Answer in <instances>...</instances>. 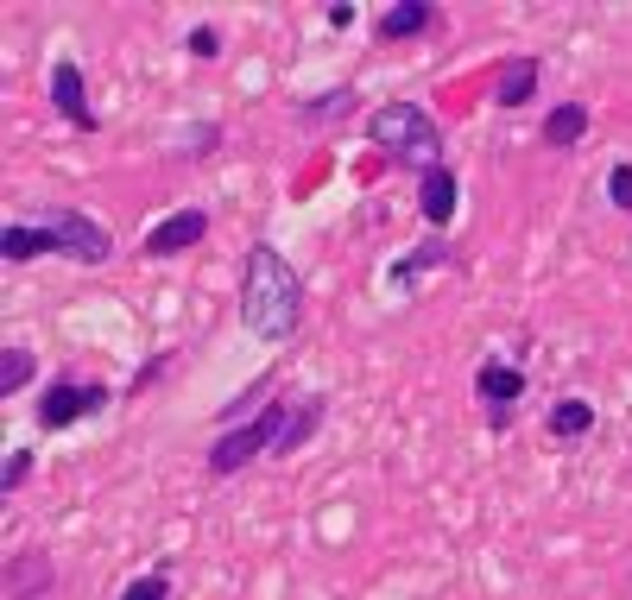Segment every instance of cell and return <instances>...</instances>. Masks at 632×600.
Returning <instances> with one entry per match:
<instances>
[{
  "instance_id": "cell-1",
  "label": "cell",
  "mask_w": 632,
  "mask_h": 600,
  "mask_svg": "<svg viewBox=\"0 0 632 600\" xmlns=\"http://www.w3.org/2000/svg\"><path fill=\"white\" fill-rule=\"evenodd\" d=\"M298 272L279 259V247H253L247 253V285H241V323L260 335V342H285L298 329Z\"/></svg>"
},
{
  "instance_id": "cell-2",
  "label": "cell",
  "mask_w": 632,
  "mask_h": 600,
  "mask_svg": "<svg viewBox=\"0 0 632 600\" xmlns=\"http://www.w3.org/2000/svg\"><path fill=\"white\" fill-rule=\"evenodd\" d=\"M367 133H373V146H386V152H399V158H430V146H437V127H430V114L411 108V102L373 108V114H367Z\"/></svg>"
},
{
  "instance_id": "cell-3",
  "label": "cell",
  "mask_w": 632,
  "mask_h": 600,
  "mask_svg": "<svg viewBox=\"0 0 632 600\" xmlns=\"http://www.w3.org/2000/svg\"><path fill=\"white\" fill-rule=\"evenodd\" d=\"M279 430H285V405H266L260 417H253V424L228 430L222 443L209 449V468H215V474H234V468H247L260 449H272V443H279Z\"/></svg>"
},
{
  "instance_id": "cell-4",
  "label": "cell",
  "mask_w": 632,
  "mask_h": 600,
  "mask_svg": "<svg viewBox=\"0 0 632 600\" xmlns=\"http://www.w3.org/2000/svg\"><path fill=\"white\" fill-rule=\"evenodd\" d=\"M108 405V392L102 386H76V379H57V386L38 398V430H64L76 424V417H95Z\"/></svg>"
},
{
  "instance_id": "cell-5",
  "label": "cell",
  "mask_w": 632,
  "mask_h": 600,
  "mask_svg": "<svg viewBox=\"0 0 632 600\" xmlns=\"http://www.w3.org/2000/svg\"><path fill=\"white\" fill-rule=\"evenodd\" d=\"M57 234V253H70V259H83V266H102V259L114 253V240L102 222H89V215H57L51 222Z\"/></svg>"
},
{
  "instance_id": "cell-6",
  "label": "cell",
  "mask_w": 632,
  "mask_h": 600,
  "mask_svg": "<svg viewBox=\"0 0 632 600\" xmlns=\"http://www.w3.org/2000/svg\"><path fill=\"white\" fill-rule=\"evenodd\" d=\"M203 234H209V215H203V209H177V215H165V222L146 234V253H152V259H171V253L196 247Z\"/></svg>"
},
{
  "instance_id": "cell-7",
  "label": "cell",
  "mask_w": 632,
  "mask_h": 600,
  "mask_svg": "<svg viewBox=\"0 0 632 600\" xmlns=\"http://www.w3.org/2000/svg\"><path fill=\"white\" fill-rule=\"evenodd\" d=\"M51 102H57V114L70 120V127H95V114H89V95H83V70L76 64H57L51 70Z\"/></svg>"
},
{
  "instance_id": "cell-8",
  "label": "cell",
  "mask_w": 632,
  "mask_h": 600,
  "mask_svg": "<svg viewBox=\"0 0 632 600\" xmlns=\"http://www.w3.org/2000/svg\"><path fill=\"white\" fill-rule=\"evenodd\" d=\"M51 588V556L45 550H19L7 563V600H38Z\"/></svg>"
},
{
  "instance_id": "cell-9",
  "label": "cell",
  "mask_w": 632,
  "mask_h": 600,
  "mask_svg": "<svg viewBox=\"0 0 632 600\" xmlns=\"http://www.w3.org/2000/svg\"><path fill=\"white\" fill-rule=\"evenodd\" d=\"M538 57H506L500 64V83H493V102L500 108H519V102H531V95H538Z\"/></svg>"
},
{
  "instance_id": "cell-10",
  "label": "cell",
  "mask_w": 632,
  "mask_h": 600,
  "mask_svg": "<svg viewBox=\"0 0 632 600\" xmlns=\"http://www.w3.org/2000/svg\"><path fill=\"white\" fill-rule=\"evenodd\" d=\"M474 392L487 398V411H493V424H506V411H512V398L525 392V379L512 373V367H500V360H487L481 367V379H474Z\"/></svg>"
},
{
  "instance_id": "cell-11",
  "label": "cell",
  "mask_w": 632,
  "mask_h": 600,
  "mask_svg": "<svg viewBox=\"0 0 632 600\" xmlns=\"http://www.w3.org/2000/svg\"><path fill=\"white\" fill-rule=\"evenodd\" d=\"M323 424V398H298V411H285V430H279V443H272V455H298L310 443V430Z\"/></svg>"
},
{
  "instance_id": "cell-12",
  "label": "cell",
  "mask_w": 632,
  "mask_h": 600,
  "mask_svg": "<svg viewBox=\"0 0 632 600\" xmlns=\"http://www.w3.org/2000/svg\"><path fill=\"white\" fill-rule=\"evenodd\" d=\"M582 133H588V108H582V102H557V108L544 114V146L569 152V146H576Z\"/></svg>"
},
{
  "instance_id": "cell-13",
  "label": "cell",
  "mask_w": 632,
  "mask_h": 600,
  "mask_svg": "<svg viewBox=\"0 0 632 600\" xmlns=\"http://www.w3.org/2000/svg\"><path fill=\"white\" fill-rule=\"evenodd\" d=\"M430 26H437V7H424V0H405V7L380 13V38H411V32H430Z\"/></svg>"
},
{
  "instance_id": "cell-14",
  "label": "cell",
  "mask_w": 632,
  "mask_h": 600,
  "mask_svg": "<svg viewBox=\"0 0 632 600\" xmlns=\"http://www.w3.org/2000/svg\"><path fill=\"white\" fill-rule=\"evenodd\" d=\"M424 215H430V222H449V215H456V177H449L443 165H430L424 171Z\"/></svg>"
},
{
  "instance_id": "cell-15",
  "label": "cell",
  "mask_w": 632,
  "mask_h": 600,
  "mask_svg": "<svg viewBox=\"0 0 632 600\" xmlns=\"http://www.w3.org/2000/svg\"><path fill=\"white\" fill-rule=\"evenodd\" d=\"M588 424H595V405H588V398H563V405L550 411V436H582Z\"/></svg>"
},
{
  "instance_id": "cell-16",
  "label": "cell",
  "mask_w": 632,
  "mask_h": 600,
  "mask_svg": "<svg viewBox=\"0 0 632 600\" xmlns=\"http://www.w3.org/2000/svg\"><path fill=\"white\" fill-rule=\"evenodd\" d=\"M51 247H57L51 228H7V259H38V253H51Z\"/></svg>"
},
{
  "instance_id": "cell-17",
  "label": "cell",
  "mask_w": 632,
  "mask_h": 600,
  "mask_svg": "<svg viewBox=\"0 0 632 600\" xmlns=\"http://www.w3.org/2000/svg\"><path fill=\"white\" fill-rule=\"evenodd\" d=\"M26 379H32V354H26V348H7V354H0V392L13 398Z\"/></svg>"
},
{
  "instance_id": "cell-18",
  "label": "cell",
  "mask_w": 632,
  "mask_h": 600,
  "mask_svg": "<svg viewBox=\"0 0 632 600\" xmlns=\"http://www.w3.org/2000/svg\"><path fill=\"white\" fill-rule=\"evenodd\" d=\"M121 600H171V582L165 575H140V582H127Z\"/></svg>"
},
{
  "instance_id": "cell-19",
  "label": "cell",
  "mask_w": 632,
  "mask_h": 600,
  "mask_svg": "<svg viewBox=\"0 0 632 600\" xmlns=\"http://www.w3.org/2000/svg\"><path fill=\"white\" fill-rule=\"evenodd\" d=\"M607 196H614L620 209H632V165H614V177H607Z\"/></svg>"
},
{
  "instance_id": "cell-20",
  "label": "cell",
  "mask_w": 632,
  "mask_h": 600,
  "mask_svg": "<svg viewBox=\"0 0 632 600\" xmlns=\"http://www.w3.org/2000/svg\"><path fill=\"white\" fill-rule=\"evenodd\" d=\"M26 468H32V455H26V449H13V455H7V493L19 487V480H26Z\"/></svg>"
},
{
  "instance_id": "cell-21",
  "label": "cell",
  "mask_w": 632,
  "mask_h": 600,
  "mask_svg": "<svg viewBox=\"0 0 632 600\" xmlns=\"http://www.w3.org/2000/svg\"><path fill=\"white\" fill-rule=\"evenodd\" d=\"M190 51H196V57H215V51H222V38L203 26V32H190Z\"/></svg>"
}]
</instances>
